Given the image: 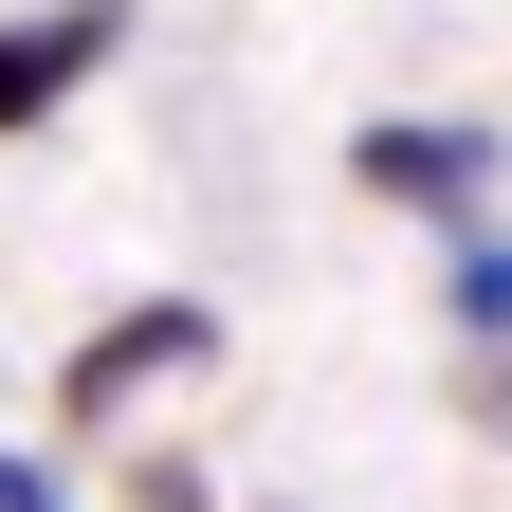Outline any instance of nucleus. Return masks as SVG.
Returning a JSON list of instances; mask_svg holds the SVG:
<instances>
[{"label":"nucleus","mask_w":512,"mask_h":512,"mask_svg":"<svg viewBox=\"0 0 512 512\" xmlns=\"http://www.w3.org/2000/svg\"><path fill=\"white\" fill-rule=\"evenodd\" d=\"M348 183L366 202H403V220H494V183H512V147H494V110H366L348 128Z\"/></svg>","instance_id":"f257e3e1"},{"label":"nucleus","mask_w":512,"mask_h":512,"mask_svg":"<svg viewBox=\"0 0 512 512\" xmlns=\"http://www.w3.org/2000/svg\"><path fill=\"white\" fill-rule=\"evenodd\" d=\"M476 421H494V439H512V348H494V366H476Z\"/></svg>","instance_id":"0eeeda50"},{"label":"nucleus","mask_w":512,"mask_h":512,"mask_svg":"<svg viewBox=\"0 0 512 512\" xmlns=\"http://www.w3.org/2000/svg\"><path fill=\"white\" fill-rule=\"evenodd\" d=\"M110 55H128V0H37V19H0V147H19V128H55Z\"/></svg>","instance_id":"7ed1b4c3"},{"label":"nucleus","mask_w":512,"mask_h":512,"mask_svg":"<svg viewBox=\"0 0 512 512\" xmlns=\"http://www.w3.org/2000/svg\"><path fill=\"white\" fill-rule=\"evenodd\" d=\"M202 366H220V311L202 293H128L110 330L55 366V439H110L128 403H165V384H202Z\"/></svg>","instance_id":"f03ea898"},{"label":"nucleus","mask_w":512,"mask_h":512,"mask_svg":"<svg viewBox=\"0 0 512 512\" xmlns=\"http://www.w3.org/2000/svg\"><path fill=\"white\" fill-rule=\"evenodd\" d=\"M0 512H74V476H55V458H0Z\"/></svg>","instance_id":"423d86ee"},{"label":"nucleus","mask_w":512,"mask_h":512,"mask_svg":"<svg viewBox=\"0 0 512 512\" xmlns=\"http://www.w3.org/2000/svg\"><path fill=\"white\" fill-rule=\"evenodd\" d=\"M439 311H458V348H512V220L439 238Z\"/></svg>","instance_id":"20e7f679"},{"label":"nucleus","mask_w":512,"mask_h":512,"mask_svg":"<svg viewBox=\"0 0 512 512\" xmlns=\"http://www.w3.org/2000/svg\"><path fill=\"white\" fill-rule=\"evenodd\" d=\"M128 512H220V476L202 458H128Z\"/></svg>","instance_id":"39448f33"}]
</instances>
